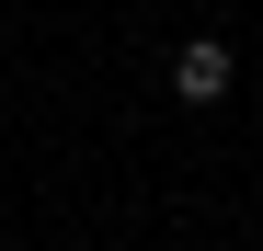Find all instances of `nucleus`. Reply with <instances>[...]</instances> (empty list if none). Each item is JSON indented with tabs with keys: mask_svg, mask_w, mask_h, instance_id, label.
I'll list each match as a JSON object with an SVG mask.
<instances>
[{
	"mask_svg": "<svg viewBox=\"0 0 263 251\" xmlns=\"http://www.w3.org/2000/svg\"><path fill=\"white\" fill-rule=\"evenodd\" d=\"M229 46H217V34H195V46H172V92H183V103H229Z\"/></svg>",
	"mask_w": 263,
	"mask_h": 251,
	"instance_id": "nucleus-1",
	"label": "nucleus"
}]
</instances>
